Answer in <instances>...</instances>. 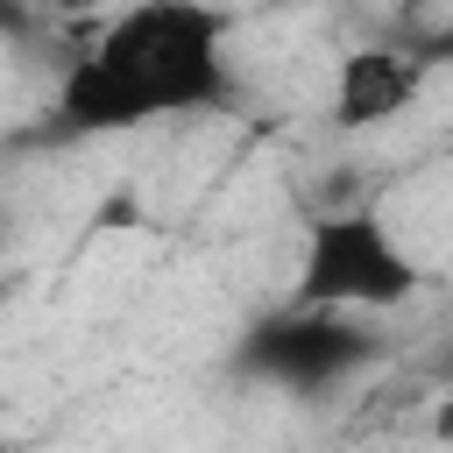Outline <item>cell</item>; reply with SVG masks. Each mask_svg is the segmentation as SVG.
<instances>
[{
	"label": "cell",
	"instance_id": "obj_1",
	"mask_svg": "<svg viewBox=\"0 0 453 453\" xmlns=\"http://www.w3.org/2000/svg\"><path fill=\"white\" fill-rule=\"evenodd\" d=\"M226 35L234 28L212 0H134V7H120L57 71L50 134L99 142V134H134L149 120L234 106Z\"/></svg>",
	"mask_w": 453,
	"mask_h": 453
},
{
	"label": "cell",
	"instance_id": "obj_2",
	"mask_svg": "<svg viewBox=\"0 0 453 453\" xmlns=\"http://www.w3.org/2000/svg\"><path fill=\"white\" fill-rule=\"evenodd\" d=\"M418 283H425V269L396 241V226L382 219V205H333V212H311V226H304L290 304L375 319V311L411 304Z\"/></svg>",
	"mask_w": 453,
	"mask_h": 453
},
{
	"label": "cell",
	"instance_id": "obj_3",
	"mask_svg": "<svg viewBox=\"0 0 453 453\" xmlns=\"http://www.w3.org/2000/svg\"><path fill=\"white\" fill-rule=\"evenodd\" d=\"M375 361H382V340L368 333V319H354V311H304V304L262 311L255 326H241V340L226 354L234 375H248L262 389H283V396L340 389V382H354Z\"/></svg>",
	"mask_w": 453,
	"mask_h": 453
},
{
	"label": "cell",
	"instance_id": "obj_4",
	"mask_svg": "<svg viewBox=\"0 0 453 453\" xmlns=\"http://www.w3.org/2000/svg\"><path fill=\"white\" fill-rule=\"evenodd\" d=\"M425 78H432V57L411 50V42H361V50H347L340 71H333V127L368 134V127L411 113L425 99Z\"/></svg>",
	"mask_w": 453,
	"mask_h": 453
},
{
	"label": "cell",
	"instance_id": "obj_5",
	"mask_svg": "<svg viewBox=\"0 0 453 453\" xmlns=\"http://www.w3.org/2000/svg\"><path fill=\"white\" fill-rule=\"evenodd\" d=\"M425 432H432L439 446H453V396H439V403H432V418H425Z\"/></svg>",
	"mask_w": 453,
	"mask_h": 453
},
{
	"label": "cell",
	"instance_id": "obj_6",
	"mask_svg": "<svg viewBox=\"0 0 453 453\" xmlns=\"http://www.w3.org/2000/svg\"><path fill=\"white\" fill-rule=\"evenodd\" d=\"M446 50H453V28H446Z\"/></svg>",
	"mask_w": 453,
	"mask_h": 453
},
{
	"label": "cell",
	"instance_id": "obj_7",
	"mask_svg": "<svg viewBox=\"0 0 453 453\" xmlns=\"http://www.w3.org/2000/svg\"><path fill=\"white\" fill-rule=\"evenodd\" d=\"M64 7H78V0H64Z\"/></svg>",
	"mask_w": 453,
	"mask_h": 453
}]
</instances>
